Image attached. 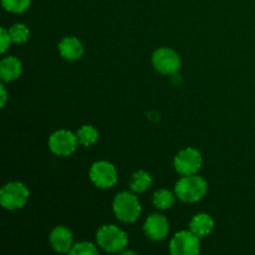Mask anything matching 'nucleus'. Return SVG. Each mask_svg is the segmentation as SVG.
<instances>
[{"instance_id": "nucleus-1", "label": "nucleus", "mask_w": 255, "mask_h": 255, "mask_svg": "<svg viewBox=\"0 0 255 255\" xmlns=\"http://www.w3.org/2000/svg\"><path fill=\"white\" fill-rule=\"evenodd\" d=\"M208 184L202 177L191 174V176H184L179 179L176 184V196L186 203H194L198 202L206 196Z\"/></svg>"}, {"instance_id": "nucleus-2", "label": "nucleus", "mask_w": 255, "mask_h": 255, "mask_svg": "<svg viewBox=\"0 0 255 255\" xmlns=\"http://www.w3.org/2000/svg\"><path fill=\"white\" fill-rule=\"evenodd\" d=\"M114 212L120 221L125 223H132L137 221L141 214V204L134 194L129 192H122L115 198Z\"/></svg>"}, {"instance_id": "nucleus-3", "label": "nucleus", "mask_w": 255, "mask_h": 255, "mask_svg": "<svg viewBox=\"0 0 255 255\" xmlns=\"http://www.w3.org/2000/svg\"><path fill=\"white\" fill-rule=\"evenodd\" d=\"M126 233L116 226H104L97 232V243L109 253L122 252L127 246Z\"/></svg>"}, {"instance_id": "nucleus-4", "label": "nucleus", "mask_w": 255, "mask_h": 255, "mask_svg": "<svg viewBox=\"0 0 255 255\" xmlns=\"http://www.w3.org/2000/svg\"><path fill=\"white\" fill-rule=\"evenodd\" d=\"M29 198V191L19 182H10L0 191V203L9 211L19 209L25 206Z\"/></svg>"}, {"instance_id": "nucleus-5", "label": "nucleus", "mask_w": 255, "mask_h": 255, "mask_svg": "<svg viewBox=\"0 0 255 255\" xmlns=\"http://www.w3.org/2000/svg\"><path fill=\"white\" fill-rule=\"evenodd\" d=\"M169 251L173 255H196L201 251L199 238L191 231H182L172 238Z\"/></svg>"}, {"instance_id": "nucleus-6", "label": "nucleus", "mask_w": 255, "mask_h": 255, "mask_svg": "<svg viewBox=\"0 0 255 255\" xmlns=\"http://www.w3.org/2000/svg\"><path fill=\"white\" fill-rule=\"evenodd\" d=\"M202 166V156L198 149L184 148L174 158V168L183 176L196 174Z\"/></svg>"}, {"instance_id": "nucleus-7", "label": "nucleus", "mask_w": 255, "mask_h": 255, "mask_svg": "<svg viewBox=\"0 0 255 255\" xmlns=\"http://www.w3.org/2000/svg\"><path fill=\"white\" fill-rule=\"evenodd\" d=\"M152 62L157 71L163 75L176 74L181 67V59L174 50L168 47L158 49L152 56Z\"/></svg>"}, {"instance_id": "nucleus-8", "label": "nucleus", "mask_w": 255, "mask_h": 255, "mask_svg": "<svg viewBox=\"0 0 255 255\" xmlns=\"http://www.w3.org/2000/svg\"><path fill=\"white\" fill-rule=\"evenodd\" d=\"M77 143H79L77 136L66 129L54 132L49 139L50 149L57 156H70L76 149Z\"/></svg>"}, {"instance_id": "nucleus-9", "label": "nucleus", "mask_w": 255, "mask_h": 255, "mask_svg": "<svg viewBox=\"0 0 255 255\" xmlns=\"http://www.w3.org/2000/svg\"><path fill=\"white\" fill-rule=\"evenodd\" d=\"M90 178L99 188H110L117 182L116 168L110 162H96L90 169Z\"/></svg>"}, {"instance_id": "nucleus-10", "label": "nucleus", "mask_w": 255, "mask_h": 255, "mask_svg": "<svg viewBox=\"0 0 255 255\" xmlns=\"http://www.w3.org/2000/svg\"><path fill=\"white\" fill-rule=\"evenodd\" d=\"M146 236L152 241H162L167 237L169 232V223L167 218L162 214H152L147 218L143 226Z\"/></svg>"}, {"instance_id": "nucleus-11", "label": "nucleus", "mask_w": 255, "mask_h": 255, "mask_svg": "<svg viewBox=\"0 0 255 255\" xmlns=\"http://www.w3.org/2000/svg\"><path fill=\"white\" fill-rule=\"evenodd\" d=\"M50 243L57 253H67L72 248V233L65 227H56L50 234Z\"/></svg>"}, {"instance_id": "nucleus-12", "label": "nucleus", "mask_w": 255, "mask_h": 255, "mask_svg": "<svg viewBox=\"0 0 255 255\" xmlns=\"http://www.w3.org/2000/svg\"><path fill=\"white\" fill-rule=\"evenodd\" d=\"M59 51L64 59L72 61V60H77L82 56L84 46L76 37H65L59 44Z\"/></svg>"}, {"instance_id": "nucleus-13", "label": "nucleus", "mask_w": 255, "mask_h": 255, "mask_svg": "<svg viewBox=\"0 0 255 255\" xmlns=\"http://www.w3.org/2000/svg\"><path fill=\"white\" fill-rule=\"evenodd\" d=\"M214 228V221L211 216L206 213H199L192 218L189 223V231L196 234L198 238L208 236Z\"/></svg>"}, {"instance_id": "nucleus-14", "label": "nucleus", "mask_w": 255, "mask_h": 255, "mask_svg": "<svg viewBox=\"0 0 255 255\" xmlns=\"http://www.w3.org/2000/svg\"><path fill=\"white\" fill-rule=\"evenodd\" d=\"M21 74V62L17 57H5L0 62V77L4 82L12 81Z\"/></svg>"}, {"instance_id": "nucleus-15", "label": "nucleus", "mask_w": 255, "mask_h": 255, "mask_svg": "<svg viewBox=\"0 0 255 255\" xmlns=\"http://www.w3.org/2000/svg\"><path fill=\"white\" fill-rule=\"evenodd\" d=\"M152 184V177L149 173L144 171H137L132 176L131 182H129V187L136 193H142V192L147 191Z\"/></svg>"}, {"instance_id": "nucleus-16", "label": "nucleus", "mask_w": 255, "mask_h": 255, "mask_svg": "<svg viewBox=\"0 0 255 255\" xmlns=\"http://www.w3.org/2000/svg\"><path fill=\"white\" fill-rule=\"evenodd\" d=\"M77 139L82 146H91L99 139V132L92 126H82L77 132Z\"/></svg>"}, {"instance_id": "nucleus-17", "label": "nucleus", "mask_w": 255, "mask_h": 255, "mask_svg": "<svg viewBox=\"0 0 255 255\" xmlns=\"http://www.w3.org/2000/svg\"><path fill=\"white\" fill-rule=\"evenodd\" d=\"M174 202L173 194L167 189H159L153 196V204L158 209H168L171 208Z\"/></svg>"}, {"instance_id": "nucleus-18", "label": "nucleus", "mask_w": 255, "mask_h": 255, "mask_svg": "<svg viewBox=\"0 0 255 255\" xmlns=\"http://www.w3.org/2000/svg\"><path fill=\"white\" fill-rule=\"evenodd\" d=\"M9 34L11 36V41L16 44H22L29 39L30 31L24 24H15L9 29Z\"/></svg>"}, {"instance_id": "nucleus-19", "label": "nucleus", "mask_w": 255, "mask_h": 255, "mask_svg": "<svg viewBox=\"0 0 255 255\" xmlns=\"http://www.w3.org/2000/svg\"><path fill=\"white\" fill-rule=\"evenodd\" d=\"M31 0H1L5 10L10 12H22L30 6Z\"/></svg>"}, {"instance_id": "nucleus-20", "label": "nucleus", "mask_w": 255, "mask_h": 255, "mask_svg": "<svg viewBox=\"0 0 255 255\" xmlns=\"http://www.w3.org/2000/svg\"><path fill=\"white\" fill-rule=\"evenodd\" d=\"M70 254H85V255H96L99 252L95 248L94 244L87 243V242H82V243H77L75 246H72V248L70 249Z\"/></svg>"}, {"instance_id": "nucleus-21", "label": "nucleus", "mask_w": 255, "mask_h": 255, "mask_svg": "<svg viewBox=\"0 0 255 255\" xmlns=\"http://www.w3.org/2000/svg\"><path fill=\"white\" fill-rule=\"evenodd\" d=\"M0 41H1V47H0V50H1V52H5L7 47H9L10 41H11V36H10L9 31L5 30L4 27L0 30Z\"/></svg>"}, {"instance_id": "nucleus-22", "label": "nucleus", "mask_w": 255, "mask_h": 255, "mask_svg": "<svg viewBox=\"0 0 255 255\" xmlns=\"http://www.w3.org/2000/svg\"><path fill=\"white\" fill-rule=\"evenodd\" d=\"M0 90H1V107H4V105H5V102H6V90H5V87H4V85H1V86H0Z\"/></svg>"}]
</instances>
